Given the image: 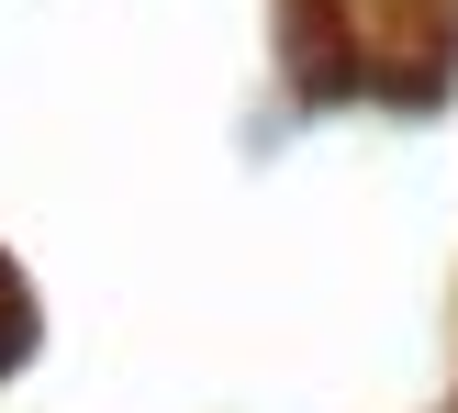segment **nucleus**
I'll use <instances>...</instances> for the list:
<instances>
[]
</instances>
